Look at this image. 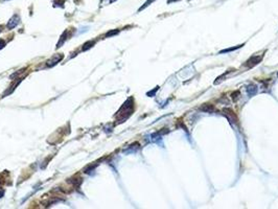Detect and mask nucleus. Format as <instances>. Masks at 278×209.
I'll return each instance as SVG.
<instances>
[{"label":"nucleus","mask_w":278,"mask_h":209,"mask_svg":"<svg viewBox=\"0 0 278 209\" xmlns=\"http://www.w3.org/2000/svg\"><path fill=\"white\" fill-rule=\"evenodd\" d=\"M261 60H262V55H253V57H251L247 62L245 63L244 66H246L248 68H252L256 66Z\"/></svg>","instance_id":"nucleus-1"},{"label":"nucleus","mask_w":278,"mask_h":209,"mask_svg":"<svg viewBox=\"0 0 278 209\" xmlns=\"http://www.w3.org/2000/svg\"><path fill=\"white\" fill-rule=\"evenodd\" d=\"M20 23V17L19 15H14L12 18H11L9 21H7V24H6V27L9 29H13L15 28V27L17 26L18 24Z\"/></svg>","instance_id":"nucleus-2"},{"label":"nucleus","mask_w":278,"mask_h":209,"mask_svg":"<svg viewBox=\"0 0 278 209\" xmlns=\"http://www.w3.org/2000/svg\"><path fill=\"white\" fill-rule=\"evenodd\" d=\"M63 58H64V55H63L62 53H60V55H55L50 60L47 61V66L52 67V66L57 65L58 63H60L61 61L63 60Z\"/></svg>","instance_id":"nucleus-3"},{"label":"nucleus","mask_w":278,"mask_h":209,"mask_svg":"<svg viewBox=\"0 0 278 209\" xmlns=\"http://www.w3.org/2000/svg\"><path fill=\"white\" fill-rule=\"evenodd\" d=\"M223 112L224 114L227 116L228 119L230 120V123H233V121H234V123H238V117H236V115H235L231 110H229V109H224Z\"/></svg>","instance_id":"nucleus-4"},{"label":"nucleus","mask_w":278,"mask_h":209,"mask_svg":"<svg viewBox=\"0 0 278 209\" xmlns=\"http://www.w3.org/2000/svg\"><path fill=\"white\" fill-rule=\"evenodd\" d=\"M247 93L249 94L250 96H252V95H254L255 93H256V91H257V87L255 86V85H249V86L247 87Z\"/></svg>","instance_id":"nucleus-5"},{"label":"nucleus","mask_w":278,"mask_h":209,"mask_svg":"<svg viewBox=\"0 0 278 209\" xmlns=\"http://www.w3.org/2000/svg\"><path fill=\"white\" fill-rule=\"evenodd\" d=\"M94 43H95L94 41H88L87 43H85L84 45H83V48H82V50H83V51H86V50H88V49H90V48H91L92 46L94 45Z\"/></svg>","instance_id":"nucleus-6"},{"label":"nucleus","mask_w":278,"mask_h":209,"mask_svg":"<svg viewBox=\"0 0 278 209\" xmlns=\"http://www.w3.org/2000/svg\"><path fill=\"white\" fill-rule=\"evenodd\" d=\"M213 106H211V105H204V106L201 107V110L205 111V112H211V111H213Z\"/></svg>","instance_id":"nucleus-7"},{"label":"nucleus","mask_w":278,"mask_h":209,"mask_svg":"<svg viewBox=\"0 0 278 209\" xmlns=\"http://www.w3.org/2000/svg\"><path fill=\"white\" fill-rule=\"evenodd\" d=\"M117 34H118V30H116V29H114V30H111V31H109V33H107V34H106V37L108 38V37L114 36V35H117Z\"/></svg>","instance_id":"nucleus-8"},{"label":"nucleus","mask_w":278,"mask_h":209,"mask_svg":"<svg viewBox=\"0 0 278 209\" xmlns=\"http://www.w3.org/2000/svg\"><path fill=\"white\" fill-rule=\"evenodd\" d=\"M243 45H240V46H235V47H233V48H229V49H224V50H222L221 51V53H225V52H229V51H232V50H234V49H236V48H240V47H242Z\"/></svg>","instance_id":"nucleus-9"},{"label":"nucleus","mask_w":278,"mask_h":209,"mask_svg":"<svg viewBox=\"0 0 278 209\" xmlns=\"http://www.w3.org/2000/svg\"><path fill=\"white\" fill-rule=\"evenodd\" d=\"M153 1H154V0H148V1H146V2L144 3V5H143V6H141V7H140V9H139V11L143 10L144 7H146V6H148V5L150 4V3H151V2H153Z\"/></svg>","instance_id":"nucleus-10"},{"label":"nucleus","mask_w":278,"mask_h":209,"mask_svg":"<svg viewBox=\"0 0 278 209\" xmlns=\"http://www.w3.org/2000/svg\"><path fill=\"white\" fill-rule=\"evenodd\" d=\"M4 46H5V41H3V40L0 39V49H2Z\"/></svg>","instance_id":"nucleus-11"},{"label":"nucleus","mask_w":278,"mask_h":209,"mask_svg":"<svg viewBox=\"0 0 278 209\" xmlns=\"http://www.w3.org/2000/svg\"><path fill=\"white\" fill-rule=\"evenodd\" d=\"M3 195H4V190L1 189V190H0V198H2Z\"/></svg>","instance_id":"nucleus-12"},{"label":"nucleus","mask_w":278,"mask_h":209,"mask_svg":"<svg viewBox=\"0 0 278 209\" xmlns=\"http://www.w3.org/2000/svg\"><path fill=\"white\" fill-rule=\"evenodd\" d=\"M173 1H177V0H168L167 3H172V2H173Z\"/></svg>","instance_id":"nucleus-13"},{"label":"nucleus","mask_w":278,"mask_h":209,"mask_svg":"<svg viewBox=\"0 0 278 209\" xmlns=\"http://www.w3.org/2000/svg\"><path fill=\"white\" fill-rule=\"evenodd\" d=\"M277 75H278V73H277Z\"/></svg>","instance_id":"nucleus-14"}]
</instances>
